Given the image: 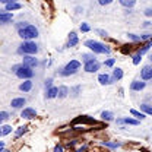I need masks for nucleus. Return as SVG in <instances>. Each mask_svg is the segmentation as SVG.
<instances>
[{
  "label": "nucleus",
  "instance_id": "393cba45",
  "mask_svg": "<svg viewBox=\"0 0 152 152\" xmlns=\"http://www.w3.org/2000/svg\"><path fill=\"white\" fill-rule=\"evenodd\" d=\"M47 98H56L57 96V88L56 86H51V88H48L47 89V94H45Z\"/></svg>",
  "mask_w": 152,
  "mask_h": 152
},
{
  "label": "nucleus",
  "instance_id": "cd10ccee",
  "mask_svg": "<svg viewBox=\"0 0 152 152\" xmlns=\"http://www.w3.org/2000/svg\"><path fill=\"white\" fill-rule=\"evenodd\" d=\"M26 129H28L26 126H20V127H18V130L15 132V139H19V137H20L23 133L26 132Z\"/></svg>",
  "mask_w": 152,
  "mask_h": 152
},
{
  "label": "nucleus",
  "instance_id": "412c9836",
  "mask_svg": "<svg viewBox=\"0 0 152 152\" xmlns=\"http://www.w3.org/2000/svg\"><path fill=\"white\" fill-rule=\"evenodd\" d=\"M151 44H152L151 41H146V44H145L142 48H139V50H137V54H139V56H143L145 53H148V51H149V48H151Z\"/></svg>",
  "mask_w": 152,
  "mask_h": 152
},
{
  "label": "nucleus",
  "instance_id": "a878e982",
  "mask_svg": "<svg viewBox=\"0 0 152 152\" xmlns=\"http://www.w3.org/2000/svg\"><path fill=\"white\" fill-rule=\"evenodd\" d=\"M140 110H142V113L143 114H148V115H151L152 114V108L149 104H142L140 105Z\"/></svg>",
  "mask_w": 152,
  "mask_h": 152
},
{
  "label": "nucleus",
  "instance_id": "58836bf2",
  "mask_svg": "<svg viewBox=\"0 0 152 152\" xmlns=\"http://www.w3.org/2000/svg\"><path fill=\"white\" fill-rule=\"evenodd\" d=\"M54 152H63V145H60V143L54 146Z\"/></svg>",
  "mask_w": 152,
  "mask_h": 152
},
{
  "label": "nucleus",
  "instance_id": "c03bdc74",
  "mask_svg": "<svg viewBox=\"0 0 152 152\" xmlns=\"http://www.w3.org/2000/svg\"><path fill=\"white\" fill-rule=\"evenodd\" d=\"M148 26H151V22H149V20H146V22L143 23V28H148Z\"/></svg>",
  "mask_w": 152,
  "mask_h": 152
},
{
  "label": "nucleus",
  "instance_id": "39448f33",
  "mask_svg": "<svg viewBox=\"0 0 152 152\" xmlns=\"http://www.w3.org/2000/svg\"><path fill=\"white\" fill-rule=\"evenodd\" d=\"M15 73H16L18 77L26 80V79H31V77L34 76V70H32V69H29V67H26V66H22V64H20Z\"/></svg>",
  "mask_w": 152,
  "mask_h": 152
},
{
  "label": "nucleus",
  "instance_id": "49530a36",
  "mask_svg": "<svg viewBox=\"0 0 152 152\" xmlns=\"http://www.w3.org/2000/svg\"><path fill=\"white\" fill-rule=\"evenodd\" d=\"M0 3H3V4H6V3H9L7 0H0Z\"/></svg>",
  "mask_w": 152,
  "mask_h": 152
},
{
  "label": "nucleus",
  "instance_id": "c85d7f7f",
  "mask_svg": "<svg viewBox=\"0 0 152 152\" xmlns=\"http://www.w3.org/2000/svg\"><path fill=\"white\" fill-rule=\"evenodd\" d=\"M130 114H132V115H134L136 118H139V120H143V118L146 117V115L142 113V111H137V110H130Z\"/></svg>",
  "mask_w": 152,
  "mask_h": 152
},
{
  "label": "nucleus",
  "instance_id": "dca6fc26",
  "mask_svg": "<svg viewBox=\"0 0 152 152\" xmlns=\"http://www.w3.org/2000/svg\"><path fill=\"white\" fill-rule=\"evenodd\" d=\"M22 7V4L20 3H12V1H9V3H6L4 4V10L6 12H12V10H18V9H20Z\"/></svg>",
  "mask_w": 152,
  "mask_h": 152
},
{
  "label": "nucleus",
  "instance_id": "ddd939ff",
  "mask_svg": "<svg viewBox=\"0 0 152 152\" xmlns=\"http://www.w3.org/2000/svg\"><path fill=\"white\" fill-rule=\"evenodd\" d=\"M25 104H26V99L25 98H13L12 102H10V107L12 108H22Z\"/></svg>",
  "mask_w": 152,
  "mask_h": 152
},
{
  "label": "nucleus",
  "instance_id": "a18cd8bd",
  "mask_svg": "<svg viewBox=\"0 0 152 152\" xmlns=\"http://www.w3.org/2000/svg\"><path fill=\"white\" fill-rule=\"evenodd\" d=\"M19 66H20V64H15V66L12 67V72H16V70H18V67H19Z\"/></svg>",
  "mask_w": 152,
  "mask_h": 152
},
{
  "label": "nucleus",
  "instance_id": "c9c22d12",
  "mask_svg": "<svg viewBox=\"0 0 152 152\" xmlns=\"http://www.w3.org/2000/svg\"><path fill=\"white\" fill-rule=\"evenodd\" d=\"M151 37H152V34H143V35H140V41H142V39H145V41H151Z\"/></svg>",
  "mask_w": 152,
  "mask_h": 152
},
{
  "label": "nucleus",
  "instance_id": "5701e85b",
  "mask_svg": "<svg viewBox=\"0 0 152 152\" xmlns=\"http://www.w3.org/2000/svg\"><path fill=\"white\" fill-rule=\"evenodd\" d=\"M101 145H102V146H107V148H113V149L121 146L120 142H101Z\"/></svg>",
  "mask_w": 152,
  "mask_h": 152
},
{
  "label": "nucleus",
  "instance_id": "b1692460",
  "mask_svg": "<svg viewBox=\"0 0 152 152\" xmlns=\"http://www.w3.org/2000/svg\"><path fill=\"white\" fill-rule=\"evenodd\" d=\"M114 117V114L111 113V111H102L101 113V118L104 120V121H111Z\"/></svg>",
  "mask_w": 152,
  "mask_h": 152
},
{
  "label": "nucleus",
  "instance_id": "6e6552de",
  "mask_svg": "<svg viewBox=\"0 0 152 152\" xmlns=\"http://www.w3.org/2000/svg\"><path fill=\"white\" fill-rule=\"evenodd\" d=\"M35 115H37L35 108H31V107H26V108H23V110H22V113H20V117H22V118H26V120L35 118Z\"/></svg>",
  "mask_w": 152,
  "mask_h": 152
},
{
  "label": "nucleus",
  "instance_id": "7ed1b4c3",
  "mask_svg": "<svg viewBox=\"0 0 152 152\" xmlns=\"http://www.w3.org/2000/svg\"><path fill=\"white\" fill-rule=\"evenodd\" d=\"M20 53H23L25 56H34L38 51V45L34 41H25L20 44V48H19Z\"/></svg>",
  "mask_w": 152,
  "mask_h": 152
},
{
  "label": "nucleus",
  "instance_id": "79ce46f5",
  "mask_svg": "<svg viewBox=\"0 0 152 152\" xmlns=\"http://www.w3.org/2000/svg\"><path fill=\"white\" fill-rule=\"evenodd\" d=\"M145 15H146V16H152V9H146V10H145Z\"/></svg>",
  "mask_w": 152,
  "mask_h": 152
},
{
  "label": "nucleus",
  "instance_id": "6ab92c4d",
  "mask_svg": "<svg viewBox=\"0 0 152 152\" xmlns=\"http://www.w3.org/2000/svg\"><path fill=\"white\" fill-rule=\"evenodd\" d=\"M67 94H69L67 86H58V88H57V96H58V98H66Z\"/></svg>",
  "mask_w": 152,
  "mask_h": 152
},
{
  "label": "nucleus",
  "instance_id": "4c0bfd02",
  "mask_svg": "<svg viewBox=\"0 0 152 152\" xmlns=\"http://www.w3.org/2000/svg\"><path fill=\"white\" fill-rule=\"evenodd\" d=\"M51 85H53V79L50 77V79H47V80H45V89L51 88Z\"/></svg>",
  "mask_w": 152,
  "mask_h": 152
},
{
  "label": "nucleus",
  "instance_id": "a211bd4d",
  "mask_svg": "<svg viewBox=\"0 0 152 152\" xmlns=\"http://www.w3.org/2000/svg\"><path fill=\"white\" fill-rule=\"evenodd\" d=\"M132 124V126H137L139 124V121L137 120H133V118H130V117H124V118H118L117 120V124Z\"/></svg>",
  "mask_w": 152,
  "mask_h": 152
},
{
  "label": "nucleus",
  "instance_id": "f704fd0d",
  "mask_svg": "<svg viewBox=\"0 0 152 152\" xmlns=\"http://www.w3.org/2000/svg\"><path fill=\"white\" fill-rule=\"evenodd\" d=\"M114 0H98V3L101 4V6H107V4H111Z\"/></svg>",
  "mask_w": 152,
  "mask_h": 152
},
{
  "label": "nucleus",
  "instance_id": "2eb2a0df",
  "mask_svg": "<svg viewBox=\"0 0 152 152\" xmlns=\"http://www.w3.org/2000/svg\"><path fill=\"white\" fill-rule=\"evenodd\" d=\"M146 86V82H140V80H133L130 83V89L132 91H142Z\"/></svg>",
  "mask_w": 152,
  "mask_h": 152
},
{
  "label": "nucleus",
  "instance_id": "37998d69",
  "mask_svg": "<svg viewBox=\"0 0 152 152\" xmlns=\"http://www.w3.org/2000/svg\"><path fill=\"white\" fill-rule=\"evenodd\" d=\"M3 149H4V142H3V140H0V152L3 151Z\"/></svg>",
  "mask_w": 152,
  "mask_h": 152
},
{
  "label": "nucleus",
  "instance_id": "7c9ffc66",
  "mask_svg": "<svg viewBox=\"0 0 152 152\" xmlns=\"http://www.w3.org/2000/svg\"><path fill=\"white\" fill-rule=\"evenodd\" d=\"M95 57L92 54H82V60L86 63V61H91V60H94Z\"/></svg>",
  "mask_w": 152,
  "mask_h": 152
},
{
  "label": "nucleus",
  "instance_id": "473e14b6",
  "mask_svg": "<svg viewBox=\"0 0 152 152\" xmlns=\"http://www.w3.org/2000/svg\"><path fill=\"white\" fill-rule=\"evenodd\" d=\"M89 29H91V28H89V25H88V23H85V22H83V23L80 25V31H82V32H88Z\"/></svg>",
  "mask_w": 152,
  "mask_h": 152
},
{
  "label": "nucleus",
  "instance_id": "f257e3e1",
  "mask_svg": "<svg viewBox=\"0 0 152 152\" xmlns=\"http://www.w3.org/2000/svg\"><path fill=\"white\" fill-rule=\"evenodd\" d=\"M85 45H86L91 51L96 53V54H110V48H108L105 44L99 42V41H95V39H88V41H85Z\"/></svg>",
  "mask_w": 152,
  "mask_h": 152
},
{
  "label": "nucleus",
  "instance_id": "1a4fd4ad",
  "mask_svg": "<svg viewBox=\"0 0 152 152\" xmlns=\"http://www.w3.org/2000/svg\"><path fill=\"white\" fill-rule=\"evenodd\" d=\"M13 19V13L6 12V10H0V23H9Z\"/></svg>",
  "mask_w": 152,
  "mask_h": 152
},
{
  "label": "nucleus",
  "instance_id": "423d86ee",
  "mask_svg": "<svg viewBox=\"0 0 152 152\" xmlns=\"http://www.w3.org/2000/svg\"><path fill=\"white\" fill-rule=\"evenodd\" d=\"M99 61L94 58V60H91V61H86L85 64H83V69H85V72H88V73H95V72H98L99 70Z\"/></svg>",
  "mask_w": 152,
  "mask_h": 152
},
{
  "label": "nucleus",
  "instance_id": "2f4dec72",
  "mask_svg": "<svg viewBox=\"0 0 152 152\" xmlns=\"http://www.w3.org/2000/svg\"><path fill=\"white\" fill-rule=\"evenodd\" d=\"M114 63H115V58H108V60H105V61H104V64H105L107 67H111V66H114Z\"/></svg>",
  "mask_w": 152,
  "mask_h": 152
},
{
  "label": "nucleus",
  "instance_id": "ea45409f",
  "mask_svg": "<svg viewBox=\"0 0 152 152\" xmlns=\"http://www.w3.org/2000/svg\"><path fill=\"white\" fill-rule=\"evenodd\" d=\"M86 151H88V146H86V145H82V146H80L77 151H75V152H86Z\"/></svg>",
  "mask_w": 152,
  "mask_h": 152
},
{
  "label": "nucleus",
  "instance_id": "4be33fe9",
  "mask_svg": "<svg viewBox=\"0 0 152 152\" xmlns=\"http://www.w3.org/2000/svg\"><path fill=\"white\" fill-rule=\"evenodd\" d=\"M121 77H123V70L120 67H115L113 70V79L114 80H120Z\"/></svg>",
  "mask_w": 152,
  "mask_h": 152
},
{
  "label": "nucleus",
  "instance_id": "f3484780",
  "mask_svg": "<svg viewBox=\"0 0 152 152\" xmlns=\"http://www.w3.org/2000/svg\"><path fill=\"white\" fill-rule=\"evenodd\" d=\"M19 89H20L22 92H29V91L32 89V80H31V79H26L23 83H20Z\"/></svg>",
  "mask_w": 152,
  "mask_h": 152
},
{
  "label": "nucleus",
  "instance_id": "a19ab883",
  "mask_svg": "<svg viewBox=\"0 0 152 152\" xmlns=\"http://www.w3.org/2000/svg\"><path fill=\"white\" fill-rule=\"evenodd\" d=\"M96 34H99L101 37H107V32L104 29H96Z\"/></svg>",
  "mask_w": 152,
  "mask_h": 152
},
{
  "label": "nucleus",
  "instance_id": "9d476101",
  "mask_svg": "<svg viewBox=\"0 0 152 152\" xmlns=\"http://www.w3.org/2000/svg\"><path fill=\"white\" fill-rule=\"evenodd\" d=\"M140 77H142V80H151L152 79V67L151 66H145V67L140 70Z\"/></svg>",
  "mask_w": 152,
  "mask_h": 152
},
{
  "label": "nucleus",
  "instance_id": "de8ad7c7",
  "mask_svg": "<svg viewBox=\"0 0 152 152\" xmlns=\"http://www.w3.org/2000/svg\"><path fill=\"white\" fill-rule=\"evenodd\" d=\"M7 1H12V3H16L18 0H7Z\"/></svg>",
  "mask_w": 152,
  "mask_h": 152
},
{
  "label": "nucleus",
  "instance_id": "4468645a",
  "mask_svg": "<svg viewBox=\"0 0 152 152\" xmlns=\"http://www.w3.org/2000/svg\"><path fill=\"white\" fill-rule=\"evenodd\" d=\"M77 42H79V37H77V34L76 32H70L69 34V41H67V47H75L77 45Z\"/></svg>",
  "mask_w": 152,
  "mask_h": 152
},
{
  "label": "nucleus",
  "instance_id": "aec40b11",
  "mask_svg": "<svg viewBox=\"0 0 152 152\" xmlns=\"http://www.w3.org/2000/svg\"><path fill=\"white\" fill-rule=\"evenodd\" d=\"M10 133H12V126L4 124V126L0 127V136H7V134H10Z\"/></svg>",
  "mask_w": 152,
  "mask_h": 152
},
{
  "label": "nucleus",
  "instance_id": "e433bc0d",
  "mask_svg": "<svg viewBox=\"0 0 152 152\" xmlns=\"http://www.w3.org/2000/svg\"><path fill=\"white\" fill-rule=\"evenodd\" d=\"M127 37L130 38L132 41H140V37H137V35H134V34H127Z\"/></svg>",
  "mask_w": 152,
  "mask_h": 152
},
{
  "label": "nucleus",
  "instance_id": "20e7f679",
  "mask_svg": "<svg viewBox=\"0 0 152 152\" xmlns=\"http://www.w3.org/2000/svg\"><path fill=\"white\" fill-rule=\"evenodd\" d=\"M79 69H80V61H79V60H70V61L66 64V67L60 72V75H63V76L75 75Z\"/></svg>",
  "mask_w": 152,
  "mask_h": 152
},
{
  "label": "nucleus",
  "instance_id": "f8f14e48",
  "mask_svg": "<svg viewBox=\"0 0 152 152\" xmlns=\"http://www.w3.org/2000/svg\"><path fill=\"white\" fill-rule=\"evenodd\" d=\"M98 82H99L101 85H110V83H113L115 80H114L113 77H110L107 73H101V75L98 76Z\"/></svg>",
  "mask_w": 152,
  "mask_h": 152
},
{
  "label": "nucleus",
  "instance_id": "f03ea898",
  "mask_svg": "<svg viewBox=\"0 0 152 152\" xmlns=\"http://www.w3.org/2000/svg\"><path fill=\"white\" fill-rule=\"evenodd\" d=\"M18 34L22 39H25V41H31V39H34V38L38 37V29L34 26V25H29V23H28L25 28L18 29Z\"/></svg>",
  "mask_w": 152,
  "mask_h": 152
},
{
  "label": "nucleus",
  "instance_id": "72a5a7b5",
  "mask_svg": "<svg viewBox=\"0 0 152 152\" xmlns=\"http://www.w3.org/2000/svg\"><path fill=\"white\" fill-rule=\"evenodd\" d=\"M140 60H142V56L134 54V56H133V64H139V63H140Z\"/></svg>",
  "mask_w": 152,
  "mask_h": 152
},
{
  "label": "nucleus",
  "instance_id": "9b49d317",
  "mask_svg": "<svg viewBox=\"0 0 152 152\" xmlns=\"http://www.w3.org/2000/svg\"><path fill=\"white\" fill-rule=\"evenodd\" d=\"M76 123H89V124H95V120L92 118V117H89V115H79L77 118H75L73 120V124H76Z\"/></svg>",
  "mask_w": 152,
  "mask_h": 152
},
{
  "label": "nucleus",
  "instance_id": "c756f323",
  "mask_svg": "<svg viewBox=\"0 0 152 152\" xmlns=\"http://www.w3.org/2000/svg\"><path fill=\"white\" fill-rule=\"evenodd\" d=\"M9 117H10V115H9L7 111H0V124H1V123H4V121H7V120H9Z\"/></svg>",
  "mask_w": 152,
  "mask_h": 152
},
{
  "label": "nucleus",
  "instance_id": "bb28decb",
  "mask_svg": "<svg viewBox=\"0 0 152 152\" xmlns=\"http://www.w3.org/2000/svg\"><path fill=\"white\" fill-rule=\"evenodd\" d=\"M120 4L124 7H133L136 4V0H120Z\"/></svg>",
  "mask_w": 152,
  "mask_h": 152
},
{
  "label": "nucleus",
  "instance_id": "0eeeda50",
  "mask_svg": "<svg viewBox=\"0 0 152 152\" xmlns=\"http://www.w3.org/2000/svg\"><path fill=\"white\" fill-rule=\"evenodd\" d=\"M22 66H26V67H29V69H34V67L38 66V60L34 56H23Z\"/></svg>",
  "mask_w": 152,
  "mask_h": 152
}]
</instances>
